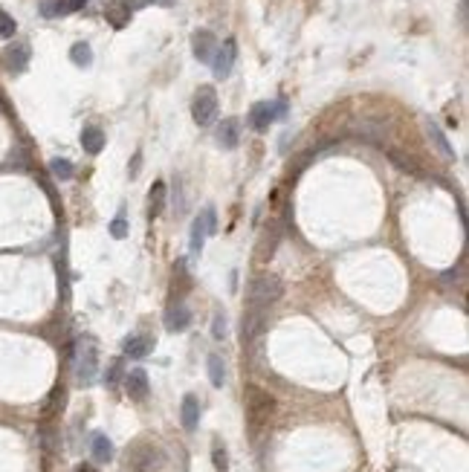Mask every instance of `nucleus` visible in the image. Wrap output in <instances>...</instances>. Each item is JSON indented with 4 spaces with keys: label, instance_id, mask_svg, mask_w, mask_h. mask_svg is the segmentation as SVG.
<instances>
[{
    "label": "nucleus",
    "instance_id": "nucleus-10",
    "mask_svg": "<svg viewBox=\"0 0 469 472\" xmlns=\"http://www.w3.org/2000/svg\"><path fill=\"white\" fill-rule=\"evenodd\" d=\"M191 53H195V58L200 64H211V58H215V53H218V38L209 29H197L195 35H191Z\"/></svg>",
    "mask_w": 469,
    "mask_h": 472
},
{
    "label": "nucleus",
    "instance_id": "nucleus-5",
    "mask_svg": "<svg viewBox=\"0 0 469 472\" xmlns=\"http://www.w3.org/2000/svg\"><path fill=\"white\" fill-rule=\"evenodd\" d=\"M284 113H287V104L284 102H258V104H252V111H249V125L258 134H264L267 127L275 119H281Z\"/></svg>",
    "mask_w": 469,
    "mask_h": 472
},
{
    "label": "nucleus",
    "instance_id": "nucleus-25",
    "mask_svg": "<svg viewBox=\"0 0 469 472\" xmlns=\"http://www.w3.org/2000/svg\"><path fill=\"white\" fill-rule=\"evenodd\" d=\"M70 61L76 64V67H90V64H93V50H90V44H84V41L73 44V50H70Z\"/></svg>",
    "mask_w": 469,
    "mask_h": 472
},
{
    "label": "nucleus",
    "instance_id": "nucleus-20",
    "mask_svg": "<svg viewBox=\"0 0 469 472\" xmlns=\"http://www.w3.org/2000/svg\"><path fill=\"white\" fill-rule=\"evenodd\" d=\"M81 148H84L88 154H102L104 134L99 131V127H84V131H81Z\"/></svg>",
    "mask_w": 469,
    "mask_h": 472
},
{
    "label": "nucleus",
    "instance_id": "nucleus-15",
    "mask_svg": "<svg viewBox=\"0 0 469 472\" xmlns=\"http://www.w3.org/2000/svg\"><path fill=\"white\" fill-rule=\"evenodd\" d=\"M426 134H429V139H432V145L438 148V154L443 157V160H455V148L449 145V139H446V134L440 131V125L438 122H426Z\"/></svg>",
    "mask_w": 469,
    "mask_h": 472
},
{
    "label": "nucleus",
    "instance_id": "nucleus-30",
    "mask_svg": "<svg viewBox=\"0 0 469 472\" xmlns=\"http://www.w3.org/2000/svg\"><path fill=\"white\" fill-rule=\"evenodd\" d=\"M211 464H215L218 472H226L229 469V458H226V449L220 443H215V449H211Z\"/></svg>",
    "mask_w": 469,
    "mask_h": 472
},
{
    "label": "nucleus",
    "instance_id": "nucleus-22",
    "mask_svg": "<svg viewBox=\"0 0 469 472\" xmlns=\"http://www.w3.org/2000/svg\"><path fill=\"white\" fill-rule=\"evenodd\" d=\"M203 244H206V223H203V218L197 214L195 223H191V235H188V249H191V255H200V252H203Z\"/></svg>",
    "mask_w": 469,
    "mask_h": 472
},
{
    "label": "nucleus",
    "instance_id": "nucleus-17",
    "mask_svg": "<svg viewBox=\"0 0 469 472\" xmlns=\"http://www.w3.org/2000/svg\"><path fill=\"white\" fill-rule=\"evenodd\" d=\"M241 122L238 119H223L220 125H218V142L223 145V148H234L238 145V139H241Z\"/></svg>",
    "mask_w": 469,
    "mask_h": 472
},
{
    "label": "nucleus",
    "instance_id": "nucleus-26",
    "mask_svg": "<svg viewBox=\"0 0 469 472\" xmlns=\"http://www.w3.org/2000/svg\"><path fill=\"white\" fill-rule=\"evenodd\" d=\"M38 9H41V15H44V18H61V15H70L67 0H41Z\"/></svg>",
    "mask_w": 469,
    "mask_h": 472
},
{
    "label": "nucleus",
    "instance_id": "nucleus-21",
    "mask_svg": "<svg viewBox=\"0 0 469 472\" xmlns=\"http://www.w3.org/2000/svg\"><path fill=\"white\" fill-rule=\"evenodd\" d=\"M148 200H151V206H148V218L154 221L165 209V183H154L151 191H148Z\"/></svg>",
    "mask_w": 469,
    "mask_h": 472
},
{
    "label": "nucleus",
    "instance_id": "nucleus-4",
    "mask_svg": "<svg viewBox=\"0 0 469 472\" xmlns=\"http://www.w3.org/2000/svg\"><path fill=\"white\" fill-rule=\"evenodd\" d=\"M191 116H195V122L200 125V127H209L211 122L218 119V93H215V88H200L197 93H195V102H191Z\"/></svg>",
    "mask_w": 469,
    "mask_h": 472
},
{
    "label": "nucleus",
    "instance_id": "nucleus-36",
    "mask_svg": "<svg viewBox=\"0 0 469 472\" xmlns=\"http://www.w3.org/2000/svg\"><path fill=\"white\" fill-rule=\"evenodd\" d=\"M461 27H466V0H461Z\"/></svg>",
    "mask_w": 469,
    "mask_h": 472
},
{
    "label": "nucleus",
    "instance_id": "nucleus-34",
    "mask_svg": "<svg viewBox=\"0 0 469 472\" xmlns=\"http://www.w3.org/2000/svg\"><path fill=\"white\" fill-rule=\"evenodd\" d=\"M145 4H151V0H125V6L131 9V12H134V9H142Z\"/></svg>",
    "mask_w": 469,
    "mask_h": 472
},
{
    "label": "nucleus",
    "instance_id": "nucleus-7",
    "mask_svg": "<svg viewBox=\"0 0 469 472\" xmlns=\"http://www.w3.org/2000/svg\"><path fill=\"white\" fill-rule=\"evenodd\" d=\"M29 44H24V41H15V44H9L4 50V55H0V61H4V70L18 76V73H24L29 67Z\"/></svg>",
    "mask_w": 469,
    "mask_h": 472
},
{
    "label": "nucleus",
    "instance_id": "nucleus-37",
    "mask_svg": "<svg viewBox=\"0 0 469 472\" xmlns=\"http://www.w3.org/2000/svg\"><path fill=\"white\" fill-rule=\"evenodd\" d=\"M76 472H96V466H90V464H81Z\"/></svg>",
    "mask_w": 469,
    "mask_h": 472
},
{
    "label": "nucleus",
    "instance_id": "nucleus-12",
    "mask_svg": "<svg viewBox=\"0 0 469 472\" xmlns=\"http://www.w3.org/2000/svg\"><path fill=\"white\" fill-rule=\"evenodd\" d=\"M125 391L131 400H145L148 397V374L145 368H131L125 374Z\"/></svg>",
    "mask_w": 469,
    "mask_h": 472
},
{
    "label": "nucleus",
    "instance_id": "nucleus-28",
    "mask_svg": "<svg viewBox=\"0 0 469 472\" xmlns=\"http://www.w3.org/2000/svg\"><path fill=\"white\" fill-rule=\"evenodd\" d=\"M122 374H125V362H122V359H113L111 366H108V371H104V385H108V389H116L119 380H122Z\"/></svg>",
    "mask_w": 469,
    "mask_h": 472
},
{
    "label": "nucleus",
    "instance_id": "nucleus-38",
    "mask_svg": "<svg viewBox=\"0 0 469 472\" xmlns=\"http://www.w3.org/2000/svg\"><path fill=\"white\" fill-rule=\"evenodd\" d=\"M154 4H160V6H172L174 0H154Z\"/></svg>",
    "mask_w": 469,
    "mask_h": 472
},
{
    "label": "nucleus",
    "instance_id": "nucleus-13",
    "mask_svg": "<svg viewBox=\"0 0 469 472\" xmlns=\"http://www.w3.org/2000/svg\"><path fill=\"white\" fill-rule=\"evenodd\" d=\"M180 423L186 432H195L197 423H200V403L195 394H186L183 403H180Z\"/></svg>",
    "mask_w": 469,
    "mask_h": 472
},
{
    "label": "nucleus",
    "instance_id": "nucleus-16",
    "mask_svg": "<svg viewBox=\"0 0 469 472\" xmlns=\"http://www.w3.org/2000/svg\"><path fill=\"white\" fill-rule=\"evenodd\" d=\"M388 160L400 168V171H406V174H414V177H426V168L414 160V157H406L402 151H397V148H388Z\"/></svg>",
    "mask_w": 469,
    "mask_h": 472
},
{
    "label": "nucleus",
    "instance_id": "nucleus-3",
    "mask_svg": "<svg viewBox=\"0 0 469 472\" xmlns=\"http://www.w3.org/2000/svg\"><path fill=\"white\" fill-rule=\"evenodd\" d=\"M73 366H76V380L81 385H90L96 380V371H99V351L93 342H81L76 348V356H73Z\"/></svg>",
    "mask_w": 469,
    "mask_h": 472
},
{
    "label": "nucleus",
    "instance_id": "nucleus-31",
    "mask_svg": "<svg viewBox=\"0 0 469 472\" xmlns=\"http://www.w3.org/2000/svg\"><path fill=\"white\" fill-rule=\"evenodd\" d=\"M15 29H18L15 18H12V15H6L4 9H0V38H12V35H15Z\"/></svg>",
    "mask_w": 469,
    "mask_h": 472
},
{
    "label": "nucleus",
    "instance_id": "nucleus-8",
    "mask_svg": "<svg viewBox=\"0 0 469 472\" xmlns=\"http://www.w3.org/2000/svg\"><path fill=\"white\" fill-rule=\"evenodd\" d=\"M279 241H281V223L279 221H270L264 229H261V238H258V249H255V258L261 264H267L275 249H279Z\"/></svg>",
    "mask_w": 469,
    "mask_h": 472
},
{
    "label": "nucleus",
    "instance_id": "nucleus-27",
    "mask_svg": "<svg viewBox=\"0 0 469 472\" xmlns=\"http://www.w3.org/2000/svg\"><path fill=\"white\" fill-rule=\"evenodd\" d=\"M50 171H52V177H58V180H73V174H76L73 162H70V160H64V157L50 160Z\"/></svg>",
    "mask_w": 469,
    "mask_h": 472
},
{
    "label": "nucleus",
    "instance_id": "nucleus-32",
    "mask_svg": "<svg viewBox=\"0 0 469 472\" xmlns=\"http://www.w3.org/2000/svg\"><path fill=\"white\" fill-rule=\"evenodd\" d=\"M211 336H215L218 342L226 339V316H223L220 310L215 313V319H211Z\"/></svg>",
    "mask_w": 469,
    "mask_h": 472
},
{
    "label": "nucleus",
    "instance_id": "nucleus-24",
    "mask_svg": "<svg viewBox=\"0 0 469 472\" xmlns=\"http://www.w3.org/2000/svg\"><path fill=\"white\" fill-rule=\"evenodd\" d=\"M209 380L215 389H223V380H226V366H223V359L218 354H211L209 356Z\"/></svg>",
    "mask_w": 469,
    "mask_h": 472
},
{
    "label": "nucleus",
    "instance_id": "nucleus-1",
    "mask_svg": "<svg viewBox=\"0 0 469 472\" xmlns=\"http://www.w3.org/2000/svg\"><path fill=\"white\" fill-rule=\"evenodd\" d=\"M281 293H284L281 278L272 275V272H264V275H258V278H252V284H249V307H255V310H270V307L281 298Z\"/></svg>",
    "mask_w": 469,
    "mask_h": 472
},
{
    "label": "nucleus",
    "instance_id": "nucleus-2",
    "mask_svg": "<svg viewBox=\"0 0 469 472\" xmlns=\"http://www.w3.org/2000/svg\"><path fill=\"white\" fill-rule=\"evenodd\" d=\"M246 412H249L252 426L267 423L275 415V397L270 391L258 389V385H249V389H246Z\"/></svg>",
    "mask_w": 469,
    "mask_h": 472
},
{
    "label": "nucleus",
    "instance_id": "nucleus-6",
    "mask_svg": "<svg viewBox=\"0 0 469 472\" xmlns=\"http://www.w3.org/2000/svg\"><path fill=\"white\" fill-rule=\"evenodd\" d=\"M127 464H131L134 472H154L162 464V455H160V449H154L151 443H139V446L131 449Z\"/></svg>",
    "mask_w": 469,
    "mask_h": 472
},
{
    "label": "nucleus",
    "instance_id": "nucleus-35",
    "mask_svg": "<svg viewBox=\"0 0 469 472\" xmlns=\"http://www.w3.org/2000/svg\"><path fill=\"white\" fill-rule=\"evenodd\" d=\"M84 4H88V0H67V6H70V12H78Z\"/></svg>",
    "mask_w": 469,
    "mask_h": 472
},
{
    "label": "nucleus",
    "instance_id": "nucleus-23",
    "mask_svg": "<svg viewBox=\"0 0 469 472\" xmlns=\"http://www.w3.org/2000/svg\"><path fill=\"white\" fill-rule=\"evenodd\" d=\"M104 18H108L116 29H122V27L127 24V18H131V9H127L125 4H108V9H104Z\"/></svg>",
    "mask_w": 469,
    "mask_h": 472
},
{
    "label": "nucleus",
    "instance_id": "nucleus-14",
    "mask_svg": "<svg viewBox=\"0 0 469 472\" xmlns=\"http://www.w3.org/2000/svg\"><path fill=\"white\" fill-rule=\"evenodd\" d=\"M154 351V336H148V333H136V336H127L125 339V354L131 356V359H142Z\"/></svg>",
    "mask_w": 469,
    "mask_h": 472
},
{
    "label": "nucleus",
    "instance_id": "nucleus-29",
    "mask_svg": "<svg viewBox=\"0 0 469 472\" xmlns=\"http://www.w3.org/2000/svg\"><path fill=\"white\" fill-rule=\"evenodd\" d=\"M200 218L206 223V235H215L218 232V211H215V206H203Z\"/></svg>",
    "mask_w": 469,
    "mask_h": 472
},
{
    "label": "nucleus",
    "instance_id": "nucleus-18",
    "mask_svg": "<svg viewBox=\"0 0 469 472\" xmlns=\"http://www.w3.org/2000/svg\"><path fill=\"white\" fill-rule=\"evenodd\" d=\"M188 287H191V275H188L186 261L180 258V261L174 264V278H172V293H174V298H183Z\"/></svg>",
    "mask_w": 469,
    "mask_h": 472
},
{
    "label": "nucleus",
    "instance_id": "nucleus-11",
    "mask_svg": "<svg viewBox=\"0 0 469 472\" xmlns=\"http://www.w3.org/2000/svg\"><path fill=\"white\" fill-rule=\"evenodd\" d=\"M191 325V310L183 305V298H172V305L165 310V328L172 333H180Z\"/></svg>",
    "mask_w": 469,
    "mask_h": 472
},
{
    "label": "nucleus",
    "instance_id": "nucleus-33",
    "mask_svg": "<svg viewBox=\"0 0 469 472\" xmlns=\"http://www.w3.org/2000/svg\"><path fill=\"white\" fill-rule=\"evenodd\" d=\"M111 235H113V238H125V235H127V221H125V214H116V218H113V223H111Z\"/></svg>",
    "mask_w": 469,
    "mask_h": 472
},
{
    "label": "nucleus",
    "instance_id": "nucleus-19",
    "mask_svg": "<svg viewBox=\"0 0 469 472\" xmlns=\"http://www.w3.org/2000/svg\"><path fill=\"white\" fill-rule=\"evenodd\" d=\"M90 452H93V458H96L99 464L113 461V443H111V438H108V435H93Z\"/></svg>",
    "mask_w": 469,
    "mask_h": 472
},
{
    "label": "nucleus",
    "instance_id": "nucleus-9",
    "mask_svg": "<svg viewBox=\"0 0 469 472\" xmlns=\"http://www.w3.org/2000/svg\"><path fill=\"white\" fill-rule=\"evenodd\" d=\"M234 58H238V44L232 38L223 41V47H218L215 58H211V70H215L218 78H229L232 67H234Z\"/></svg>",
    "mask_w": 469,
    "mask_h": 472
}]
</instances>
